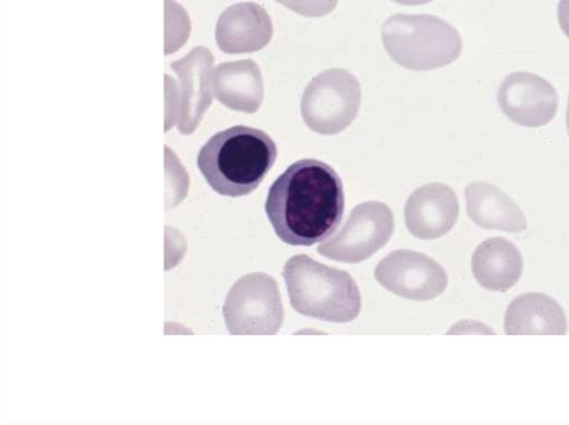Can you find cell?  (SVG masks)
Wrapping results in <instances>:
<instances>
[{
  "mask_svg": "<svg viewBox=\"0 0 569 425\" xmlns=\"http://www.w3.org/2000/svg\"><path fill=\"white\" fill-rule=\"evenodd\" d=\"M211 82L214 98L231 110L254 113L262 103L263 80L258 64L251 59L217 65Z\"/></svg>",
  "mask_w": 569,
  "mask_h": 425,
  "instance_id": "cell-14",
  "label": "cell"
},
{
  "mask_svg": "<svg viewBox=\"0 0 569 425\" xmlns=\"http://www.w3.org/2000/svg\"><path fill=\"white\" fill-rule=\"evenodd\" d=\"M392 1H395L399 4H403V6H419V4L429 3L432 0H392Z\"/></svg>",
  "mask_w": 569,
  "mask_h": 425,
  "instance_id": "cell-19",
  "label": "cell"
},
{
  "mask_svg": "<svg viewBox=\"0 0 569 425\" xmlns=\"http://www.w3.org/2000/svg\"><path fill=\"white\" fill-rule=\"evenodd\" d=\"M378 283L389 292L411 301H430L448 285L443 267L432 257L412 250L390 252L375 269Z\"/></svg>",
  "mask_w": 569,
  "mask_h": 425,
  "instance_id": "cell-9",
  "label": "cell"
},
{
  "mask_svg": "<svg viewBox=\"0 0 569 425\" xmlns=\"http://www.w3.org/2000/svg\"><path fill=\"white\" fill-rule=\"evenodd\" d=\"M566 124H567V130H568V134H569V97H568V105H567V113H566Z\"/></svg>",
  "mask_w": 569,
  "mask_h": 425,
  "instance_id": "cell-20",
  "label": "cell"
},
{
  "mask_svg": "<svg viewBox=\"0 0 569 425\" xmlns=\"http://www.w3.org/2000/svg\"><path fill=\"white\" fill-rule=\"evenodd\" d=\"M282 276L292 308L305 316L348 323L360 313V291L346 271L296 254L286 262Z\"/></svg>",
  "mask_w": 569,
  "mask_h": 425,
  "instance_id": "cell-3",
  "label": "cell"
},
{
  "mask_svg": "<svg viewBox=\"0 0 569 425\" xmlns=\"http://www.w3.org/2000/svg\"><path fill=\"white\" fill-rule=\"evenodd\" d=\"M361 89L358 79L340 68L325 70L307 84L300 111L309 129L319 134H337L358 114Z\"/></svg>",
  "mask_w": 569,
  "mask_h": 425,
  "instance_id": "cell-5",
  "label": "cell"
},
{
  "mask_svg": "<svg viewBox=\"0 0 569 425\" xmlns=\"http://www.w3.org/2000/svg\"><path fill=\"white\" fill-rule=\"evenodd\" d=\"M276 159L277 145L264 131L236 125L211 136L200 149L197 164L212 190L237 198L256 190Z\"/></svg>",
  "mask_w": 569,
  "mask_h": 425,
  "instance_id": "cell-2",
  "label": "cell"
},
{
  "mask_svg": "<svg viewBox=\"0 0 569 425\" xmlns=\"http://www.w3.org/2000/svg\"><path fill=\"white\" fill-rule=\"evenodd\" d=\"M467 214L473 223L487 230L520 233L527 220L513 200L498 186L476 181L466 186Z\"/></svg>",
  "mask_w": 569,
  "mask_h": 425,
  "instance_id": "cell-15",
  "label": "cell"
},
{
  "mask_svg": "<svg viewBox=\"0 0 569 425\" xmlns=\"http://www.w3.org/2000/svg\"><path fill=\"white\" fill-rule=\"evenodd\" d=\"M557 17L562 32L569 38V0H559Z\"/></svg>",
  "mask_w": 569,
  "mask_h": 425,
  "instance_id": "cell-18",
  "label": "cell"
},
{
  "mask_svg": "<svg viewBox=\"0 0 569 425\" xmlns=\"http://www.w3.org/2000/svg\"><path fill=\"white\" fill-rule=\"evenodd\" d=\"M395 229L390 208L378 201L356 205L343 226L317 251L325 257L343 263H359L379 251Z\"/></svg>",
  "mask_w": 569,
  "mask_h": 425,
  "instance_id": "cell-8",
  "label": "cell"
},
{
  "mask_svg": "<svg viewBox=\"0 0 569 425\" xmlns=\"http://www.w3.org/2000/svg\"><path fill=\"white\" fill-rule=\"evenodd\" d=\"M508 335H565L568 330L562 307L543 293H525L508 305L503 321Z\"/></svg>",
  "mask_w": 569,
  "mask_h": 425,
  "instance_id": "cell-13",
  "label": "cell"
},
{
  "mask_svg": "<svg viewBox=\"0 0 569 425\" xmlns=\"http://www.w3.org/2000/svg\"><path fill=\"white\" fill-rule=\"evenodd\" d=\"M497 100L509 120L528 128L548 124L558 109V94L551 83L538 74L523 71L503 79Z\"/></svg>",
  "mask_w": 569,
  "mask_h": 425,
  "instance_id": "cell-10",
  "label": "cell"
},
{
  "mask_svg": "<svg viewBox=\"0 0 569 425\" xmlns=\"http://www.w3.org/2000/svg\"><path fill=\"white\" fill-rule=\"evenodd\" d=\"M381 39L390 58L399 65L427 71L459 58L462 40L449 22L431 14L397 13L381 26Z\"/></svg>",
  "mask_w": 569,
  "mask_h": 425,
  "instance_id": "cell-4",
  "label": "cell"
},
{
  "mask_svg": "<svg viewBox=\"0 0 569 425\" xmlns=\"http://www.w3.org/2000/svg\"><path fill=\"white\" fill-rule=\"evenodd\" d=\"M264 210L282 242L312 245L327 239L342 219V181L325 162L298 160L271 184Z\"/></svg>",
  "mask_w": 569,
  "mask_h": 425,
  "instance_id": "cell-1",
  "label": "cell"
},
{
  "mask_svg": "<svg viewBox=\"0 0 569 425\" xmlns=\"http://www.w3.org/2000/svg\"><path fill=\"white\" fill-rule=\"evenodd\" d=\"M273 33L271 18L256 2H240L228 7L216 26V42L229 54L249 53L264 48Z\"/></svg>",
  "mask_w": 569,
  "mask_h": 425,
  "instance_id": "cell-12",
  "label": "cell"
},
{
  "mask_svg": "<svg viewBox=\"0 0 569 425\" xmlns=\"http://www.w3.org/2000/svg\"><path fill=\"white\" fill-rule=\"evenodd\" d=\"M291 11L309 18L329 14L336 8L338 0H276Z\"/></svg>",
  "mask_w": 569,
  "mask_h": 425,
  "instance_id": "cell-17",
  "label": "cell"
},
{
  "mask_svg": "<svg viewBox=\"0 0 569 425\" xmlns=\"http://www.w3.org/2000/svg\"><path fill=\"white\" fill-rule=\"evenodd\" d=\"M211 52L203 47L192 49L188 55L171 64L177 81L166 77L167 127L177 125L182 134H190L197 128L211 103L212 92Z\"/></svg>",
  "mask_w": 569,
  "mask_h": 425,
  "instance_id": "cell-7",
  "label": "cell"
},
{
  "mask_svg": "<svg viewBox=\"0 0 569 425\" xmlns=\"http://www.w3.org/2000/svg\"><path fill=\"white\" fill-rule=\"evenodd\" d=\"M458 214L459 202L455 191L440 182L416 189L405 205L406 226L420 240H436L447 234Z\"/></svg>",
  "mask_w": 569,
  "mask_h": 425,
  "instance_id": "cell-11",
  "label": "cell"
},
{
  "mask_svg": "<svg viewBox=\"0 0 569 425\" xmlns=\"http://www.w3.org/2000/svg\"><path fill=\"white\" fill-rule=\"evenodd\" d=\"M471 269L476 281L485 289L505 292L520 279L523 261L510 241L493 236L482 241L473 252Z\"/></svg>",
  "mask_w": 569,
  "mask_h": 425,
  "instance_id": "cell-16",
  "label": "cell"
},
{
  "mask_svg": "<svg viewBox=\"0 0 569 425\" xmlns=\"http://www.w3.org/2000/svg\"><path fill=\"white\" fill-rule=\"evenodd\" d=\"M223 315L231 334H277L284 312L276 280L262 272L240 277L226 297Z\"/></svg>",
  "mask_w": 569,
  "mask_h": 425,
  "instance_id": "cell-6",
  "label": "cell"
}]
</instances>
